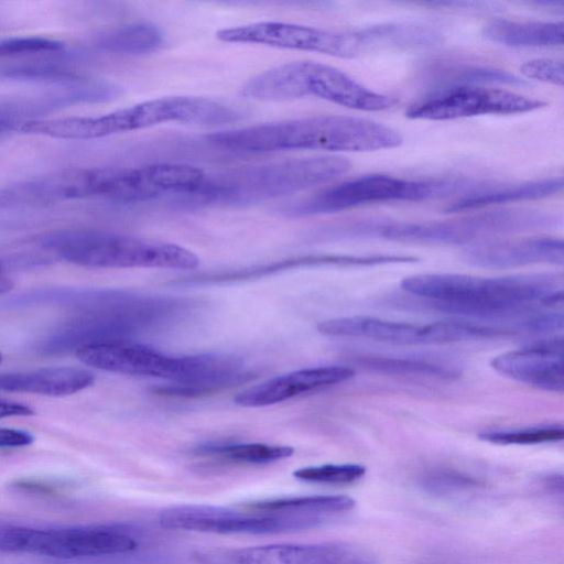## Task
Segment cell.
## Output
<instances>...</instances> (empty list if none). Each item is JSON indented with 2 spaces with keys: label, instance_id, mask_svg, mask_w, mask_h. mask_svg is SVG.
Listing matches in <instances>:
<instances>
[{
  "label": "cell",
  "instance_id": "obj_25",
  "mask_svg": "<svg viewBox=\"0 0 564 564\" xmlns=\"http://www.w3.org/2000/svg\"><path fill=\"white\" fill-rule=\"evenodd\" d=\"M355 506V499L344 495L286 497L243 505L254 511L316 517L328 522L350 512Z\"/></svg>",
  "mask_w": 564,
  "mask_h": 564
},
{
  "label": "cell",
  "instance_id": "obj_29",
  "mask_svg": "<svg viewBox=\"0 0 564 564\" xmlns=\"http://www.w3.org/2000/svg\"><path fill=\"white\" fill-rule=\"evenodd\" d=\"M358 361L369 369L391 375L445 379L455 378L459 375V370L451 364L420 357L370 355L360 357Z\"/></svg>",
  "mask_w": 564,
  "mask_h": 564
},
{
  "label": "cell",
  "instance_id": "obj_18",
  "mask_svg": "<svg viewBox=\"0 0 564 564\" xmlns=\"http://www.w3.org/2000/svg\"><path fill=\"white\" fill-rule=\"evenodd\" d=\"M104 167L66 169L4 188L6 205H46L101 197Z\"/></svg>",
  "mask_w": 564,
  "mask_h": 564
},
{
  "label": "cell",
  "instance_id": "obj_7",
  "mask_svg": "<svg viewBox=\"0 0 564 564\" xmlns=\"http://www.w3.org/2000/svg\"><path fill=\"white\" fill-rule=\"evenodd\" d=\"M249 99L283 101L313 96L359 111H383L398 100L358 83L340 69L312 61H297L269 68L242 87Z\"/></svg>",
  "mask_w": 564,
  "mask_h": 564
},
{
  "label": "cell",
  "instance_id": "obj_26",
  "mask_svg": "<svg viewBox=\"0 0 564 564\" xmlns=\"http://www.w3.org/2000/svg\"><path fill=\"white\" fill-rule=\"evenodd\" d=\"M349 258L347 254H314L294 258L291 260H283L271 264L245 268L235 271L217 272V273H205L191 279L182 280L181 283L186 284H216V283H230L246 280L258 279L274 274L276 272L299 268V267H312V265H339L347 267Z\"/></svg>",
  "mask_w": 564,
  "mask_h": 564
},
{
  "label": "cell",
  "instance_id": "obj_20",
  "mask_svg": "<svg viewBox=\"0 0 564 564\" xmlns=\"http://www.w3.org/2000/svg\"><path fill=\"white\" fill-rule=\"evenodd\" d=\"M354 376L351 367L341 365L304 368L250 387L239 392L235 402L246 408L272 405L345 382Z\"/></svg>",
  "mask_w": 564,
  "mask_h": 564
},
{
  "label": "cell",
  "instance_id": "obj_40",
  "mask_svg": "<svg viewBox=\"0 0 564 564\" xmlns=\"http://www.w3.org/2000/svg\"><path fill=\"white\" fill-rule=\"evenodd\" d=\"M2 272H3V265L0 262V292L7 291L11 285L10 281L2 276Z\"/></svg>",
  "mask_w": 564,
  "mask_h": 564
},
{
  "label": "cell",
  "instance_id": "obj_22",
  "mask_svg": "<svg viewBox=\"0 0 564 564\" xmlns=\"http://www.w3.org/2000/svg\"><path fill=\"white\" fill-rule=\"evenodd\" d=\"M563 189V177L553 176L518 184L479 183L445 208L446 213L481 209L508 203L545 198Z\"/></svg>",
  "mask_w": 564,
  "mask_h": 564
},
{
  "label": "cell",
  "instance_id": "obj_35",
  "mask_svg": "<svg viewBox=\"0 0 564 564\" xmlns=\"http://www.w3.org/2000/svg\"><path fill=\"white\" fill-rule=\"evenodd\" d=\"M423 486L433 492L443 494L476 486V480L454 470H434L425 475Z\"/></svg>",
  "mask_w": 564,
  "mask_h": 564
},
{
  "label": "cell",
  "instance_id": "obj_10",
  "mask_svg": "<svg viewBox=\"0 0 564 564\" xmlns=\"http://www.w3.org/2000/svg\"><path fill=\"white\" fill-rule=\"evenodd\" d=\"M317 330L332 337L367 338L402 345L448 344L507 335L499 326L469 319L419 324L369 316L323 321L317 325Z\"/></svg>",
  "mask_w": 564,
  "mask_h": 564
},
{
  "label": "cell",
  "instance_id": "obj_2",
  "mask_svg": "<svg viewBox=\"0 0 564 564\" xmlns=\"http://www.w3.org/2000/svg\"><path fill=\"white\" fill-rule=\"evenodd\" d=\"M209 143L235 153L293 150L369 152L397 148L400 133L383 123L359 117L321 115L220 131Z\"/></svg>",
  "mask_w": 564,
  "mask_h": 564
},
{
  "label": "cell",
  "instance_id": "obj_9",
  "mask_svg": "<svg viewBox=\"0 0 564 564\" xmlns=\"http://www.w3.org/2000/svg\"><path fill=\"white\" fill-rule=\"evenodd\" d=\"M137 533L122 524L63 528L0 525V553H28L57 560L120 555L137 549Z\"/></svg>",
  "mask_w": 564,
  "mask_h": 564
},
{
  "label": "cell",
  "instance_id": "obj_16",
  "mask_svg": "<svg viewBox=\"0 0 564 564\" xmlns=\"http://www.w3.org/2000/svg\"><path fill=\"white\" fill-rule=\"evenodd\" d=\"M205 171L181 163H155L138 167H111L106 198L120 203H140L165 195L181 198L202 183Z\"/></svg>",
  "mask_w": 564,
  "mask_h": 564
},
{
  "label": "cell",
  "instance_id": "obj_17",
  "mask_svg": "<svg viewBox=\"0 0 564 564\" xmlns=\"http://www.w3.org/2000/svg\"><path fill=\"white\" fill-rule=\"evenodd\" d=\"M490 364L497 372L530 387L558 393L564 389L562 337L502 352Z\"/></svg>",
  "mask_w": 564,
  "mask_h": 564
},
{
  "label": "cell",
  "instance_id": "obj_38",
  "mask_svg": "<svg viewBox=\"0 0 564 564\" xmlns=\"http://www.w3.org/2000/svg\"><path fill=\"white\" fill-rule=\"evenodd\" d=\"M33 442V435L26 431L0 427V448L24 447Z\"/></svg>",
  "mask_w": 564,
  "mask_h": 564
},
{
  "label": "cell",
  "instance_id": "obj_36",
  "mask_svg": "<svg viewBox=\"0 0 564 564\" xmlns=\"http://www.w3.org/2000/svg\"><path fill=\"white\" fill-rule=\"evenodd\" d=\"M32 105L9 104L0 106V138L20 128L29 121L26 117L32 112L29 108Z\"/></svg>",
  "mask_w": 564,
  "mask_h": 564
},
{
  "label": "cell",
  "instance_id": "obj_8",
  "mask_svg": "<svg viewBox=\"0 0 564 564\" xmlns=\"http://www.w3.org/2000/svg\"><path fill=\"white\" fill-rule=\"evenodd\" d=\"M473 181L462 178L405 180L387 174H368L344 181L290 204L292 216L337 213L369 204L423 202L467 193Z\"/></svg>",
  "mask_w": 564,
  "mask_h": 564
},
{
  "label": "cell",
  "instance_id": "obj_42",
  "mask_svg": "<svg viewBox=\"0 0 564 564\" xmlns=\"http://www.w3.org/2000/svg\"><path fill=\"white\" fill-rule=\"evenodd\" d=\"M1 359H2V356H1V352H0V362H1Z\"/></svg>",
  "mask_w": 564,
  "mask_h": 564
},
{
  "label": "cell",
  "instance_id": "obj_34",
  "mask_svg": "<svg viewBox=\"0 0 564 564\" xmlns=\"http://www.w3.org/2000/svg\"><path fill=\"white\" fill-rule=\"evenodd\" d=\"M520 73L529 79L563 86L564 66L563 62L554 58H534L524 62L520 66Z\"/></svg>",
  "mask_w": 564,
  "mask_h": 564
},
{
  "label": "cell",
  "instance_id": "obj_39",
  "mask_svg": "<svg viewBox=\"0 0 564 564\" xmlns=\"http://www.w3.org/2000/svg\"><path fill=\"white\" fill-rule=\"evenodd\" d=\"M34 411L25 404L0 398V419L32 415Z\"/></svg>",
  "mask_w": 564,
  "mask_h": 564
},
{
  "label": "cell",
  "instance_id": "obj_27",
  "mask_svg": "<svg viewBox=\"0 0 564 564\" xmlns=\"http://www.w3.org/2000/svg\"><path fill=\"white\" fill-rule=\"evenodd\" d=\"M195 453L231 464L264 465L289 458L294 448L265 443H208L198 446Z\"/></svg>",
  "mask_w": 564,
  "mask_h": 564
},
{
  "label": "cell",
  "instance_id": "obj_33",
  "mask_svg": "<svg viewBox=\"0 0 564 564\" xmlns=\"http://www.w3.org/2000/svg\"><path fill=\"white\" fill-rule=\"evenodd\" d=\"M62 48L61 42L40 36L0 39V57L57 52Z\"/></svg>",
  "mask_w": 564,
  "mask_h": 564
},
{
  "label": "cell",
  "instance_id": "obj_6",
  "mask_svg": "<svg viewBox=\"0 0 564 564\" xmlns=\"http://www.w3.org/2000/svg\"><path fill=\"white\" fill-rule=\"evenodd\" d=\"M39 242L62 259L89 268L194 269L199 264V258L182 246L99 230H57Z\"/></svg>",
  "mask_w": 564,
  "mask_h": 564
},
{
  "label": "cell",
  "instance_id": "obj_1",
  "mask_svg": "<svg viewBox=\"0 0 564 564\" xmlns=\"http://www.w3.org/2000/svg\"><path fill=\"white\" fill-rule=\"evenodd\" d=\"M401 288L437 311L497 325L511 334L536 333L541 308L556 310L563 304L562 283L540 275L424 273L404 278Z\"/></svg>",
  "mask_w": 564,
  "mask_h": 564
},
{
  "label": "cell",
  "instance_id": "obj_13",
  "mask_svg": "<svg viewBox=\"0 0 564 564\" xmlns=\"http://www.w3.org/2000/svg\"><path fill=\"white\" fill-rule=\"evenodd\" d=\"M545 101L511 90L482 86L438 87L409 106L405 117L413 120H454L485 115H516L543 108Z\"/></svg>",
  "mask_w": 564,
  "mask_h": 564
},
{
  "label": "cell",
  "instance_id": "obj_41",
  "mask_svg": "<svg viewBox=\"0 0 564 564\" xmlns=\"http://www.w3.org/2000/svg\"><path fill=\"white\" fill-rule=\"evenodd\" d=\"M2 193H3L2 189H0V208L6 207V204H4L6 200H4V196Z\"/></svg>",
  "mask_w": 564,
  "mask_h": 564
},
{
  "label": "cell",
  "instance_id": "obj_21",
  "mask_svg": "<svg viewBox=\"0 0 564 564\" xmlns=\"http://www.w3.org/2000/svg\"><path fill=\"white\" fill-rule=\"evenodd\" d=\"M94 376L77 367H50L23 372L0 373V390L64 397L79 392L94 382Z\"/></svg>",
  "mask_w": 564,
  "mask_h": 564
},
{
  "label": "cell",
  "instance_id": "obj_3",
  "mask_svg": "<svg viewBox=\"0 0 564 564\" xmlns=\"http://www.w3.org/2000/svg\"><path fill=\"white\" fill-rule=\"evenodd\" d=\"M75 352L83 364L100 370L171 380L167 391L174 397H199L249 378L234 356H171L123 338L91 343Z\"/></svg>",
  "mask_w": 564,
  "mask_h": 564
},
{
  "label": "cell",
  "instance_id": "obj_23",
  "mask_svg": "<svg viewBox=\"0 0 564 564\" xmlns=\"http://www.w3.org/2000/svg\"><path fill=\"white\" fill-rule=\"evenodd\" d=\"M361 53L368 50H416L442 42L441 29L426 22H387L354 30Z\"/></svg>",
  "mask_w": 564,
  "mask_h": 564
},
{
  "label": "cell",
  "instance_id": "obj_37",
  "mask_svg": "<svg viewBox=\"0 0 564 564\" xmlns=\"http://www.w3.org/2000/svg\"><path fill=\"white\" fill-rule=\"evenodd\" d=\"M427 6L443 10L476 14H497L503 11L502 4L488 1H437L430 2Z\"/></svg>",
  "mask_w": 564,
  "mask_h": 564
},
{
  "label": "cell",
  "instance_id": "obj_32",
  "mask_svg": "<svg viewBox=\"0 0 564 564\" xmlns=\"http://www.w3.org/2000/svg\"><path fill=\"white\" fill-rule=\"evenodd\" d=\"M367 469L355 463L323 464L294 470L293 476L302 481L325 485H349L360 480Z\"/></svg>",
  "mask_w": 564,
  "mask_h": 564
},
{
  "label": "cell",
  "instance_id": "obj_12",
  "mask_svg": "<svg viewBox=\"0 0 564 564\" xmlns=\"http://www.w3.org/2000/svg\"><path fill=\"white\" fill-rule=\"evenodd\" d=\"M241 113L223 102L198 96H165L95 117L97 138L141 130L167 122L223 124Z\"/></svg>",
  "mask_w": 564,
  "mask_h": 564
},
{
  "label": "cell",
  "instance_id": "obj_11",
  "mask_svg": "<svg viewBox=\"0 0 564 564\" xmlns=\"http://www.w3.org/2000/svg\"><path fill=\"white\" fill-rule=\"evenodd\" d=\"M163 529L218 534H271L318 528L328 521L306 516L267 513L212 505H177L158 517Z\"/></svg>",
  "mask_w": 564,
  "mask_h": 564
},
{
  "label": "cell",
  "instance_id": "obj_19",
  "mask_svg": "<svg viewBox=\"0 0 564 564\" xmlns=\"http://www.w3.org/2000/svg\"><path fill=\"white\" fill-rule=\"evenodd\" d=\"M466 263L488 269H512L533 264L564 262L563 240L555 237H529L501 241H482L462 252Z\"/></svg>",
  "mask_w": 564,
  "mask_h": 564
},
{
  "label": "cell",
  "instance_id": "obj_4",
  "mask_svg": "<svg viewBox=\"0 0 564 564\" xmlns=\"http://www.w3.org/2000/svg\"><path fill=\"white\" fill-rule=\"evenodd\" d=\"M351 163L321 155L205 173L200 185L177 203L245 205L294 194L346 174Z\"/></svg>",
  "mask_w": 564,
  "mask_h": 564
},
{
  "label": "cell",
  "instance_id": "obj_24",
  "mask_svg": "<svg viewBox=\"0 0 564 564\" xmlns=\"http://www.w3.org/2000/svg\"><path fill=\"white\" fill-rule=\"evenodd\" d=\"M562 21H516L495 19L481 33L492 43L514 47H553L563 44Z\"/></svg>",
  "mask_w": 564,
  "mask_h": 564
},
{
  "label": "cell",
  "instance_id": "obj_5",
  "mask_svg": "<svg viewBox=\"0 0 564 564\" xmlns=\"http://www.w3.org/2000/svg\"><path fill=\"white\" fill-rule=\"evenodd\" d=\"M555 213L538 209H497L440 221L362 220L346 227L354 237L427 245L479 243L498 235L554 227Z\"/></svg>",
  "mask_w": 564,
  "mask_h": 564
},
{
  "label": "cell",
  "instance_id": "obj_14",
  "mask_svg": "<svg viewBox=\"0 0 564 564\" xmlns=\"http://www.w3.org/2000/svg\"><path fill=\"white\" fill-rule=\"evenodd\" d=\"M216 36L228 43L258 44L341 58H352L361 54L354 31H336L279 21H260L221 29Z\"/></svg>",
  "mask_w": 564,
  "mask_h": 564
},
{
  "label": "cell",
  "instance_id": "obj_30",
  "mask_svg": "<svg viewBox=\"0 0 564 564\" xmlns=\"http://www.w3.org/2000/svg\"><path fill=\"white\" fill-rule=\"evenodd\" d=\"M435 82L443 86L498 84L525 86L529 83L505 69L478 64L453 63L436 67Z\"/></svg>",
  "mask_w": 564,
  "mask_h": 564
},
{
  "label": "cell",
  "instance_id": "obj_28",
  "mask_svg": "<svg viewBox=\"0 0 564 564\" xmlns=\"http://www.w3.org/2000/svg\"><path fill=\"white\" fill-rule=\"evenodd\" d=\"M163 43L161 30L148 22L131 23L100 35L96 45L120 54H145L156 51Z\"/></svg>",
  "mask_w": 564,
  "mask_h": 564
},
{
  "label": "cell",
  "instance_id": "obj_15",
  "mask_svg": "<svg viewBox=\"0 0 564 564\" xmlns=\"http://www.w3.org/2000/svg\"><path fill=\"white\" fill-rule=\"evenodd\" d=\"M197 564H375L366 549L348 543L269 544L197 550Z\"/></svg>",
  "mask_w": 564,
  "mask_h": 564
},
{
  "label": "cell",
  "instance_id": "obj_31",
  "mask_svg": "<svg viewBox=\"0 0 564 564\" xmlns=\"http://www.w3.org/2000/svg\"><path fill=\"white\" fill-rule=\"evenodd\" d=\"M479 438L498 445H533L560 442L564 437L561 424H542L519 429L488 430Z\"/></svg>",
  "mask_w": 564,
  "mask_h": 564
}]
</instances>
